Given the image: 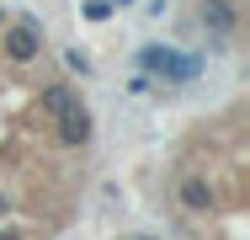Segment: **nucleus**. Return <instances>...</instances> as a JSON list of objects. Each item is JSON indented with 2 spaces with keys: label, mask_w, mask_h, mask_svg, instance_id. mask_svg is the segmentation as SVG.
Instances as JSON below:
<instances>
[{
  "label": "nucleus",
  "mask_w": 250,
  "mask_h": 240,
  "mask_svg": "<svg viewBox=\"0 0 250 240\" xmlns=\"http://www.w3.org/2000/svg\"><path fill=\"white\" fill-rule=\"evenodd\" d=\"M91 128H96V123H91V107L75 96V101L59 112V144H64V149H85V144H91Z\"/></svg>",
  "instance_id": "4"
},
{
  "label": "nucleus",
  "mask_w": 250,
  "mask_h": 240,
  "mask_svg": "<svg viewBox=\"0 0 250 240\" xmlns=\"http://www.w3.org/2000/svg\"><path fill=\"white\" fill-rule=\"evenodd\" d=\"M5 208H11V197H5V192H0V214H5Z\"/></svg>",
  "instance_id": "10"
},
{
  "label": "nucleus",
  "mask_w": 250,
  "mask_h": 240,
  "mask_svg": "<svg viewBox=\"0 0 250 240\" xmlns=\"http://www.w3.org/2000/svg\"><path fill=\"white\" fill-rule=\"evenodd\" d=\"M69 101H75V91H69V86H59V80H53V86H43V96H38V107H43L48 118H59Z\"/></svg>",
  "instance_id": "6"
},
{
  "label": "nucleus",
  "mask_w": 250,
  "mask_h": 240,
  "mask_svg": "<svg viewBox=\"0 0 250 240\" xmlns=\"http://www.w3.org/2000/svg\"><path fill=\"white\" fill-rule=\"evenodd\" d=\"M112 5H133V0H112Z\"/></svg>",
  "instance_id": "11"
},
{
  "label": "nucleus",
  "mask_w": 250,
  "mask_h": 240,
  "mask_svg": "<svg viewBox=\"0 0 250 240\" xmlns=\"http://www.w3.org/2000/svg\"><path fill=\"white\" fill-rule=\"evenodd\" d=\"M197 22H202L208 38L224 43V38L240 32V5H234V0H202V5H197Z\"/></svg>",
  "instance_id": "3"
},
{
  "label": "nucleus",
  "mask_w": 250,
  "mask_h": 240,
  "mask_svg": "<svg viewBox=\"0 0 250 240\" xmlns=\"http://www.w3.org/2000/svg\"><path fill=\"white\" fill-rule=\"evenodd\" d=\"M0 27H5V5H0Z\"/></svg>",
  "instance_id": "12"
},
{
  "label": "nucleus",
  "mask_w": 250,
  "mask_h": 240,
  "mask_svg": "<svg viewBox=\"0 0 250 240\" xmlns=\"http://www.w3.org/2000/svg\"><path fill=\"white\" fill-rule=\"evenodd\" d=\"M112 11H117L112 0H85V16H91V22H112Z\"/></svg>",
  "instance_id": "8"
},
{
  "label": "nucleus",
  "mask_w": 250,
  "mask_h": 240,
  "mask_svg": "<svg viewBox=\"0 0 250 240\" xmlns=\"http://www.w3.org/2000/svg\"><path fill=\"white\" fill-rule=\"evenodd\" d=\"M0 53H5L11 64H32V59L43 53V27H38V22H5V27H0Z\"/></svg>",
  "instance_id": "2"
},
{
  "label": "nucleus",
  "mask_w": 250,
  "mask_h": 240,
  "mask_svg": "<svg viewBox=\"0 0 250 240\" xmlns=\"http://www.w3.org/2000/svg\"><path fill=\"white\" fill-rule=\"evenodd\" d=\"M139 70L160 75L165 86H187L202 75V59L197 53H181V48H165V43H144L139 48Z\"/></svg>",
  "instance_id": "1"
},
{
  "label": "nucleus",
  "mask_w": 250,
  "mask_h": 240,
  "mask_svg": "<svg viewBox=\"0 0 250 240\" xmlns=\"http://www.w3.org/2000/svg\"><path fill=\"white\" fill-rule=\"evenodd\" d=\"M139 240H154V235H139Z\"/></svg>",
  "instance_id": "13"
},
{
  "label": "nucleus",
  "mask_w": 250,
  "mask_h": 240,
  "mask_svg": "<svg viewBox=\"0 0 250 240\" xmlns=\"http://www.w3.org/2000/svg\"><path fill=\"white\" fill-rule=\"evenodd\" d=\"M176 203H181L187 214H213V187H208V176H181V182H176Z\"/></svg>",
  "instance_id": "5"
},
{
  "label": "nucleus",
  "mask_w": 250,
  "mask_h": 240,
  "mask_svg": "<svg viewBox=\"0 0 250 240\" xmlns=\"http://www.w3.org/2000/svg\"><path fill=\"white\" fill-rule=\"evenodd\" d=\"M0 240H38L32 224H0Z\"/></svg>",
  "instance_id": "9"
},
{
  "label": "nucleus",
  "mask_w": 250,
  "mask_h": 240,
  "mask_svg": "<svg viewBox=\"0 0 250 240\" xmlns=\"http://www.w3.org/2000/svg\"><path fill=\"white\" fill-rule=\"evenodd\" d=\"M64 70H69V75H80V80H85V75H91V70H96V64H91V53H80V48H64Z\"/></svg>",
  "instance_id": "7"
}]
</instances>
